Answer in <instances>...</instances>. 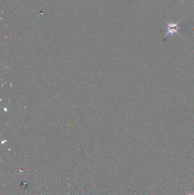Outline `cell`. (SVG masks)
<instances>
[{
	"mask_svg": "<svg viewBox=\"0 0 194 195\" xmlns=\"http://www.w3.org/2000/svg\"><path fill=\"white\" fill-rule=\"evenodd\" d=\"M180 21H179L176 23H169L167 21H165L166 23L168 25V31L167 33H166L164 35V37H166L168 35H173L175 33L179 34L177 31L178 29H180V27L178 26L179 24L180 23Z\"/></svg>",
	"mask_w": 194,
	"mask_h": 195,
	"instance_id": "1",
	"label": "cell"
},
{
	"mask_svg": "<svg viewBox=\"0 0 194 195\" xmlns=\"http://www.w3.org/2000/svg\"><path fill=\"white\" fill-rule=\"evenodd\" d=\"M187 194L188 195H194V193H193V194H190V193H188V192H187Z\"/></svg>",
	"mask_w": 194,
	"mask_h": 195,
	"instance_id": "2",
	"label": "cell"
}]
</instances>
